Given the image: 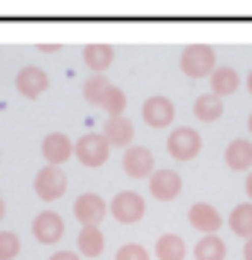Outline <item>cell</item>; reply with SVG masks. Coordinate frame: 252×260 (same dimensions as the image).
<instances>
[{
  "instance_id": "4dcf8cb0",
  "label": "cell",
  "mask_w": 252,
  "mask_h": 260,
  "mask_svg": "<svg viewBox=\"0 0 252 260\" xmlns=\"http://www.w3.org/2000/svg\"><path fill=\"white\" fill-rule=\"evenodd\" d=\"M3 216H6V202L0 199V219H3Z\"/></svg>"
},
{
  "instance_id": "ba28073f",
  "label": "cell",
  "mask_w": 252,
  "mask_h": 260,
  "mask_svg": "<svg viewBox=\"0 0 252 260\" xmlns=\"http://www.w3.org/2000/svg\"><path fill=\"white\" fill-rule=\"evenodd\" d=\"M33 234H36L38 243L53 246V243H59L62 237H65V219L56 211H41L33 219Z\"/></svg>"
},
{
  "instance_id": "3957f363",
  "label": "cell",
  "mask_w": 252,
  "mask_h": 260,
  "mask_svg": "<svg viewBox=\"0 0 252 260\" xmlns=\"http://www.w3.org/2000/svg\"><path fill=\"white\" fill-rule=\"evenodd\" d=\"M144 213H147V205L141 199V193H135V190H120L118 196L111 199V216L123 225L138 222Z\"/></svg>"
},
{
  "instance_id": "7a4b0ae2",
  "label": "cell",
  "mask_w": 252,
  "mask_h": 260,
  "mask_svg": "<svg viewBox=\"0 0 252 260\" xmlns=\"http://www.w3.org/2000/svg\"><path fill=\"white\" fill-rule=\"evenodd\" d=\"M200 149H203V138L191 126H179L167 135V152L176 161H193L200 155Z\"/></svg>"
},
{
  "instance_id": "8fae6325",
  "label": "cell",
  "mask_w": 252,
  "mask_h": 260,
  "mask_svg": "<svg viewBox=\"0 0 252 260\" xmlns=\"http://www.w3.org/2000/svg\"><path fill=\"white\" fill-rule=\"evenodd\" d=\"M188 222L197 231H203V237H205V234H217L223 228V216H220V211H217L214 205L197 202V205H191V211H188Z\"/></svg>"
},
{
  "instance_id": "52a82bcc",
  "label": "cell",
  "mask_w": 252,
  "mask_h": 260,
  "mask_svg": "<svg viewBox=\"0 0 252 260\" xmlns=\"http://www.w3.org/2000/svg\"><path fill=\"white\" fill-rule=\"evenodd\" d=\"M141 117H144L147 126H153V129H164V126H170L173 117H176V106H173V100L156 94V96H150V100L144 103Z\"/></svg>"
},
{
  "instance_id": "f546056e",
  "label": "cell",
  "mask_w": 252,
  "mask_h": 260,
  "mask_svg": "<svg viewBox=\"0 0 252 260\" xmlns=\"http://www.w3.org/2000/svg\"><path fill=\"white\" fill-rule=\"evenodd\" d=\"M38 50H41V53H56V50H59V47H56V44H41V47H38Z\"/></svg>"
},
{
  "instance_id": "44dd1931",
  "label": "cell",
  "mask_w": 252,
  "mask_h": 260,
  "mask_svg": "<svg viewBox=\"0 0 252 260\" xmlns=\"http://www.w3.org/2000/svg\"><path fill=\"white\" fill-rule=\"evenodd\" d=\"M76 248L82 251L85 257H100L103 248H106V237L100 228H82L79 237H76Z\"/></svg>"
},
{
  "instance_id": "ffe728a7",
  "label": "cell",
  "mask_w": 252,
  "mask_h": 260,
  "mask_svg": "<svg viewBox=\"0 0 252 260\" xmlns=\"http://www.w3.org/2000/svg\"><path fill=\"white\" fill-rule=\"evenodd\" d=\"M156 254L158 260H185L188 254V246L179 234H161L156 243Z\"/></svg>"
},
{
  "instance_id": "d6a6232c",
  "label": "cell",
  "mask_w": 252,
  "mask_h": 260,
  "mask_svg": "<svg viewBox=\"0 0 252 260\" xmlns=\"http://www.w3.org/2000/svg\"><path fill=\"white\" fill-rule=\"evenodd\" d=\"M246 129H249V135H252V114H249V120H246Z\"/></svg>"
},
{
  "instance_id": "d4e9b609",
  "label": "cell",
  "mask_w": 252,
  "mask_h": 260,
  "mask_svg": "<svg viewBox=\"0 0 252 260\" xmlns=\"http://www.w3.org/2000/svg\"><path fill=\"white\" fill-rule=\"evenodd\" d=\"M21 251V240L15 231H0V260H15Z\"/></svg>"
},
{
  "instance_id": "484cf974",
  "label": "cell",
  "mask_w": 252,
  "mask_h": 260,
  "mask_svg": "<svg viewBox=\"0 0 252 260\" xmlns=\"http://www.w3.org/2000/svg\"><path fill=\"white\" fill-rule=\"evenodd\" d=\"M115 260H150V251H147L141 243H126V246L118 251Z\"/></svg>"
},
{
  "instance_id": "1f68e13d",
  "label": "cell",
  "mask_w": 252,
  "mask_h": 260,
  "mask_svg": "<svg viewBox=\"0 0 252 260\" xmlns=\"http://www.w3.org/2000/svg\"><path fill=\"white\" fill-rule=\"evenodd\" d=\"M246 88H249V94H252V71H249V76H246Z\"/></svg>"
},
{
  "instance_id": "6da1fadb",
  "label": "cell",
  "mask_w": 252,
  "mask_h": 260,
  "mask_svg": "<svg viewBox=\"0 0 252 260\" xmlns=\"http://www.w3.org/2000/svg\"><path fill=\"white\" fill-rule=\"evenodd\" d=\"M179 64H182V71H185V76H191V79L211 76L217 71L214 47H208V44H191V47H185Z\"/></svg>"
},
{
  "instance_id": "5bb4252c",
  "label": "cell",
  "mask_w": 252,
  "mask_h": 260,
  "mask_svg": "<svg viewBox=\"0 0 252 260\" xmlns=\"http://www.w3.org/2000/svg\"><path fill=\"white\" fill-rule=\"evenodd\" d=\"M132 135H135V126L129 117H108L106 126H103V138L108 141V146H126L129 149Z\"/></svg>"
},
{
  "instance_id": "cb8c5ba5",
  "label": "cell",
  "mask_w": 252,
  "mask_h": 260,
  "mask_svg": "<svg viewBox=\"0 0 252 260\" xmlns=\"http://www.w3.org/2000/svg\"><path fill=\"white\" fill-rule=\"evenodd\" d=\"M108 111V117H123V108H126V94L120 91V88H115L111 85V91L106 94V100H103V106Z\"/></svg>"
},
{
  "instance_id": "ac0fdd59",
  "label": "cell",
  "mask_w": 252,
  "mask_h": 260,
  "mask_svg": "<svg viewBox=\"0 0 252 260\" xmlns=\"http://www.w3.org/2000/svg\"><path fill=\"white\" fill-rule=\"evenodd\" d=\"M193 114L203 120V123H214V120H220V114H223V96L217 94H203L193 100Z\"/></svg>"
},
{
  "instance_id": "d6986e66",
  "label": "cell",
  "mask_w": 252,
  "mask_h": 260,
  "mask_svg": "<svg viewBox=\"0 0 252 260\" xmlns=\"http://www.w3.org/2000/svg\"><path fill=\"white\" fill-rule=\"evenodd\" d=\"M229 228H232V234L252 240V202L235 205V211L229 213Z\"/></svg>"
},
{
  "instance_id": "277c9868",
  "label": "cell",
  "mask_w": 252,
  "mask_h": 260,
  "mask_svg": "<svg viewBox=\"0 0 252 260\" xmlns=\"http://www.w3.org/2000/svg\"><path fill=\"white\" fill-rule=\"evenodd\" d=\"M108 141L103 135H82L76 146H73V155L79 158V164L82 167H103L108 158Z\"/></svg>"
},
{
  "instance_id": "f1b7e54d",
  "label": "cell",
  "mask_w": 252,
  "mask_h": 260,
  "mask_svg": "<svg viewBox=\"0 0 252 260\" xmlns=\"http://www.w3.org/2000/svg\"><path fill=\"white\" fill-rule=\"evenodd\" d=\"M243 187H246V196H249V202H252V173L246 176V184H243Z\"/></svg>"
},
{
  "instance_id": "9a60e30c",
  "label": "cell",
  "mask_w": 252,
  "mask_h": 260,
  "mask_svg": "<svg viewBox=\"0 0 252 260\" xmlns=\"http://www.w3.org/2000/svg\"><path fill=\"white\" fill-rule=\"evenodd\" d=\"M223 158H226L229 170H238V173L249 170L252 167V141H246V138H235V141L226 146Z\"/></svg>"
},
{
  "instance_id": "4316f807",
  "label": "cell",
  "mask_w": 252,
  "mask_h": 260,
  "mask_svg": "<svg viewBox=\"0 0 252 260\" xmlns=\"http://www.w3.org/2000/svg\"><path fill=\"white\" fill-rule=\"evenodd\" d=\"M50 260H79V254H73V251H56Z\"/></svg>"
},
{
  "instance_id": "4fadbf2b",
  "label": "cell",
  "mask_w": 252,
  "mask_h": 260,
  "mask_svg": "<svg viewBox=\"0 0 252 260\" xmlns=\"http://www.w3.org/2000/svg\"><path fill=\"white\" fill-rule=\"evenodd\" d=\"M41 155H44V161H47L50 167H59L73 155V143L68 141V135L53 132V135H47L44 143H41Z\"/></svg>"
},
{
  "instance_id": "30bf717a",
  "label": "cell",
  "mask_w": 252,
  "mask_h": 260,
  "mask_svg": "<svg viewBox=\"0 0 252 260\" xmlns=\"http://www.w3.org/2000/svg\"><path fill=\"white\" fill-rule=\"evenodd\" d=\"M150 193L158 202H173L182 193V176L176 170H156L150 176Z\"/></svg>"
},
{
  "instance_id": "2e32d148",
  "label": "cell",
  "mask_w": 252,
  "mask_h": 260,
  "mask_svg": "<svg viewBox=\"0 0 252 260\" xmlns=\"http://www.w3.org/2000/svg\"><path fill=\"white\" fill-rule=\"evenodd\" d=\"M208 79H211V94L217 96H229L240 88V73L235 68H217Z\"/></svg>"
},
{
  "instance_id": "7c38bea8",
  "label": "cell",
  "mask_w": 252,
  "mask_h": 260,
  "mask_svg": "<svg viewBox=\"0 0 252 260\" xmlns=\"http://www.w3.org/2000/svg\"><path fill=\"white\" fill-rule=\"evenodd\" d=\"M47 73L41 71V68H36V64H30V68H24V71L15 76V88H18V94L26 96V100H36V96H41L44 91H47Z\"/></svg>"
},
{
  "instance_id": "e0dca14e",
  "label": "cell",
  "mask_w": 252,
  "mask_h": 260,
  "mask_svg": "<svg viewBox=\"0 0 252 260\" xmlns=\"http://www.w3.org/2000/svg\"><path fill=\"white\" fill-rule=\"evenodd\" d=\"M82 59L91 71L103 73L106 68H111V61H115V47H111V44H88V47L82 50Z\"/></svg>"
},
{
  "instance_id": "5b68a950",
  "label": "cell",
  "mask_w": 252,
  "mask_h": 260,
  "mask_svg": "<svg viewBox=\"0 0 252 260\" xmlns=\"http://www.w3.org/2000/svg\"><path fill=\"white\" fill-rule=\"evenodd\" d=\"M36 193H38V199H44V202H56L59 196H65V190H68V176L62 173L59 167H44V170H38V176H36Z\"/></svg>"
},
{
  "instance_id": "9c48e42d",
  "label": "cell",
  "mask_w": 252,
  "mask_h": 260,
  "mask_svg": "<svg viewBox=\"0 0 252 260\" xmlns=\"http://www.w3.org/2000/svg\"><path fill=\"white\" fill-rule=\"evenodd\" d=\"M123 170L129 178H150L156 173V158L147 146H129L123 152Z\"/></svg>"
},
{
  "instance_id": "83f0119b",
  "label": "cell",
  "mask_w": 252,
  "mask_h": 260,
  "mask_svg": "<svg viewBox=\"0 0 252 260\" xmlns=\"http://www.w3.org/2000/svg\"><path fill=\"white\" fill-rule=\"evenodd\" d=\"M243 260H252V240H246V246H243Z\"/></svg>"
},
{
  "instance_id": "7402d4cb",
  "label": "cell",
  "mask_w": 252,
  "mask_h": 260,
  "mask_svg": "<svg viewBox=\"0 0 252 260\" xmlns=\"http://www.w3.org/2000/svg\"><path fill=\"white\" fill-rule=\"evenodd\" d=\"M193 257L197 260H226V243L217 234H205L193 246Z\"/></svg>"
},
{
  "instance_id": "603a6c76",
  "label": "cell",
  "mask_w": 252,
  "mask_h": 260,
  "mask_svg": "<svg viewBox=\"0 0 252 260\" xmlns=\"http://www.w3.org/2000/svg\"><path fill=\"white\" fill-rule=\"evenodd\" d=\"M111 91V82H108L103 73H97V76H91L88 82H85L82 88V96L91 103V106H103V100H106V94Z\"/></svg>"
},
{
  "instance_id": "8992f818",
  "label": "cell",
  "mask_w": 252,
  "mask_h": 260,
  "mask_svg": "<svg viewBox=\"0 0 252 260\" xmlns=\"http://www.w3.org/2000/svg\"><path fill=\"white\" fill-rule=\"evenodd\" d=\"M106 211H108L106 199L97 196V193H82V196L76 199V205H73V216L82 222V228H100Z\"/></svg>"
}]
</instances>
